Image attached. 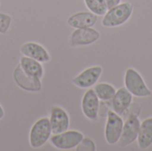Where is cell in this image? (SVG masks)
<instances>
[{"label": "cell", "instance_id": "cell-14", "mask_svg": "<svg viewBox=\"0 0 152 151\" xmlns=\"http://www.w3.org/2000/svg\"><path fill=\"white\" fill-rule=\"evenodd\" d=\"M111 101L113 111L121 116L131 106L133 102V94L126 87H122L116 92Z\"/></svg>", "mask_w": 152, "mask_h": 151}, {"label": "cell", "instance_id": "cell-7", "mask_svg": "<svg viewBox=\"0 0 152 151\" xmlns=\"http://www.w3.org/2000/svg\"><path fill=\"white\" fill-rule=\"evenodd\" d=\"M140 126L141 122L138 118V115L131 114L124 123L122 133L118 144L120 147H127L137 141Z\"/></svg>", "mask_w": 152, "mask_h": 151}, {"label": "cell", "instance_id": "cell-6", "mask_svg": "<svg viewBox=\"0 0 152 151\" xmlns=\"http://www.w3.org/2000/svg\"><path fill=\"white\" fill-rule=\"evenodd\" d=\"M12 78H13L15 85L19 88H20L26 92L38 93V92L42 91L43 85H42L41 79L26 74L22 70V69L20 68V65H18L14 69V70L12 72Z\"/></svg>", "mask_w": 152, "mask_h": 151}, {"label": "cell", "instance_id": "cell-11", "mask_svg": "<svg viewBox=\"0 0 152 151\" xmlns=\"http://www.w3.org/2000/svg\"><path fill=\"white\" fill-rule=\"evenodd\" d=\"M81 109L84 116L92 121H94L99 117L100 100L94 89L89 88L83 95L81 101Z\"/></svg>", "mask_w": 152, "mask_h": 151}, {"label": "cell", "instance_id": "cell-2", "mask_svg": "<svg viewBox=\"0 0 152 151\" xmlns=\"http://www.w3.org/2000/svg\"><path fill=\"white\" fill-rule=\"evenodd\" d=\"M52 128L49 117H44L38 118L31 126L28 133L29 146L34 149H40L49 142L52 136Z\"/></svg>", "mask_w": 152, "mask_h": 151}, {"label": "cell", "instance_id": "cell-3", "mask_svg": "<svg viewBox=\"0 0 152 151\" xmlns=\"http://www.w3.org/2000/svg\"><path fill=\"white\" fill-rule=\"evenodd\" d=\"M125 87L135 97L145 98L150 97L152 94L142 75L133 68H129L126 71Z\"/></svg>", "mask_w": 152, "mask_h": 151}, {"label": "cell", "instance_id": "cell-8", "mask_svg": "<svg viewBox=\"0 0 152 151\" xmlns=\"http://www.w3.org/2000/svg\"><path fill=\"white\" fill-rule=\"evenodd\" d=\"M103 69L101 66L89 67L72 79V84L80 89H89L99 81Z\"/></svg>", "mask_w": 152, "mask_h": 151}, {"label": "cell", "instance_id": "cell-1", "mask_svg": "<svg viewBox=\"0 0 152 151\" xmlns=\"http://www.w3.org/2000/svg\"><path fill=\"white\" fill-rule=\"evenodd\" d=\"M134 5L130 2L120 3L106 12L102 20V25L105 28H116L124 25L132 16Z\"/></svg>", "mask_w": 152, "mask_h": 151}, {"label": "cell", "instance_id": "cell-15", "mask_svg": "<svg viewBox=\"0 0 152 151\" xmlns=\"http://www.w3.org/2000/svg\"><path fill=\"white\" fill-rule=\"evenodd\" d=\"M19 65L20 66V68L26 74L34 77L40 78V79L43 78L44 74H45V69H44L43 63L34 59L22 55L20 59Z\"/></svg>", "mask_w": 152, "mask_h": 151}, {"label": "cell", "instance_id": "cell-5", "mask_svg": "<svg viewBox=\"0 0 152 151\" xmlns=\"http://www.w3.org/2000/svg\"><path fill=\"white\" fill-rule=\"evenodd\" d=\"M124 126V120L120 115L113 110H109L107 114V121L104 129L105 141L109 145L118 143Z\"/></svg>", "mask_w": 152, "mask_h": 151}, {"label": "cell", "instance_id": "cell-12", "mask_svg": "<svg viewBox=\"0 0 152 151\" xmlns=\"http://www.w3.org/2000/svg\"><path fill=\"white\" fill-rule=\"evenodd\" d=\"M20 52L23 56L34 59L41 63H46L50 61L51 55L48 50L39 43L37 42H26L21 44Z\"/></svg>", "mask_w": 152, "mask_h": 151}, {"label": "cell", "instance_id": "cell-21", "mask_svg": "<svg viewBox=\"0 0 152 151\" xmlns=\"http://www.w3.org/2000/svg\"><path fill=\"white\" fill-rule=\"evenodd\" d=\"M106 4H107V6H108V9L113 7V6H116L118 5V4L121 3V0H105Z\"/></svg>", "mask_w": 152, "mask_h": 151}, {"label": "cell", "instance_id": "cell-9", "mask_svg": "<svg viewBox=\"0 0 152 151\" xmlns=\"http://www.w3.org/2000/svg\"><path fill=\"white\" fill-rule=\"evenodd\" d=\"M100 37V32L93 27L75 28L70 36V45L72 47L87 46L97 42Z\"/></svg>", "mask_w": 152, "mask_h": 151}, {"label": "cell", "instance_id": "cell-13", "mask_svg": "<svg viewBox=\"0 0 152 151\" xmlns=\"http://www.w3.org/2000/svg\"><path fill=\"white\" fill-rule=\"evenodd\" d=\"M98 20V16L92 12H78L67 19V23L73 28L94 27Z\"/></svg>", "mask_w": 152, "mask_h": 151}, {"label": "cell", "instance_id": "cell-10", "mask_svg": "<svg viewBox=\"0 0 152 151\" xmlns=\"http://www.w3.org/2000/svg\"><path fill=\"white\" fill-rule=\"evenodd\" d=\"M49 120L53 134L65 132L69 128V115L63 108L60 106L53 105L51 107Z\"/></svg>", "mask_w": 152, "mask_h": 151}, {"label": "cell", "instance_id": "cell-22", "mask_svg": "<svg viewBox=\"0 0 152 151\" xmlns=\"http://www.w3.org/2000/svg\"><path fill=\"white\" fill-rule=\"evenodd\" d=\"M4 115H5V112H4V109L3 108V106L0 104V120L3 119L4 117Z\"/></svg>", "mask_w": 152, "mask_h": 151}, {"label": "cell", "instance_id": "cell-20", "mask_svg": "<svg viewBox=\"0 0 152 151\" xmlns=\"http://www.w3.org/2000/svg\"><path fill=\"white\" fill-rule=\"evenodd\" d=\"M77 151H95L97 150L95 142L89 137H84L75 149Z\"/></svg>", "mask_w": 152, "mask_h": 151}, {"label": "cell", "instance_id": "cell-18", "mask_svg": "<svg viewBox=\"0 0 152 151\" xmlns=\"http://www.w3.org/2000/svg\"><path fill=\"white\" fill-rule=\"evenodd\" d=\"M87 9L97 16H103L108 11L105 0H84Z\"/></svg>", "mask_w": 152, "mask_h": 151}, {"label": "cell", "instance_id": "cell-19", "mask_svg": "<svg viewBox=\"0 0 152 151\" xmlns=\"http://www.w3.org/2000/svg\"><path fill=\"white\" fill-rule=\"evenodd\" d=\"M12 18L6 12H0V34L5 35L12 25Z\"/></svg>", "mask_w": 152, "mask_h": 151}, {"label": "cell", "instance_id": "cell-17", "mask_svg": "<svg viewBox=\"0 0 152 151\" xmlns=\"http://www.w3.org/2000/svg\"><path fill=\"white\" fill-rule=\"evenodd\" d=\"M94 90L98 96L100 101H111L117 92L115 87L108 83H99L95 84Z\"/></svg>", "mask_w": 152, "mask_h": 151}, {"label": "cell", "instance_id": "cell-16", "mask_svg": "<svg viewBox=\"0 0 152 151\" xmlns=\"http://www.w3.org/2000/svg\"><path fill=\"white\" fill-rule=\"evenodd\" d=\"M137 143L140 150H146L152 145V117H149L141 123Z\"/></svg>", "mask_w": 152, "mask_h": 151}, {"label": "cell", "instance_id": "cell-4", "mask_svg": "<svg viewBox=\"0 0 152 151\" xmlns=\"http://www.w3.org/2000/svg\"><path fill=\"white\" fill-rule=\"evenodd\" d=\"M84 134L77 130H67L65 132L52 134L50 144L59 150H71L77 148L84 138Z\"/></svg>", "mask_w": 152, "mask_h": 151}]
</instances>
